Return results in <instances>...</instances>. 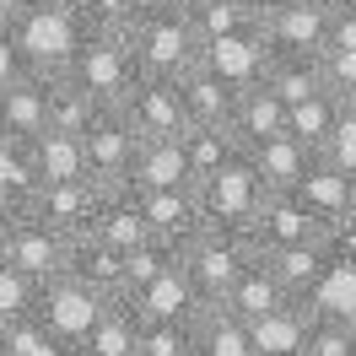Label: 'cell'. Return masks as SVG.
Returning a JSON list of instances; mask_svg holds the SVG:
<instances>
[{"instance_id": "cell-3", "label": "cell", "mask_w": 356, "mask_h": 356, "mask_svg": "<svg viewBox=\"0 0 356 356\" xmlns=\"http://www.w3.org/2000/svg\"><path fill=\"white\" fill-rule=\"evenodd\" d=\"M178 259H184V270H189V281H195V291L205 302H227L232 286L243 281V270L259 259V243L248 238L243 227H211L205 222L189 243L178 248Z\"/></svg>"}, {"instance_id": "cell-7", "label": "cell", "mask_w": 356, "mask_h": 356, "mask_svg": "<svg viewBox=\"0 0 356 356\" xmlns=\"http://www.w3.org/2000/svg\"><path fill=\"white\" fill-rule=\"evenodd\" d=\"M248 238L259 248H286V243H330V222L313 211L297 189H270L259 216L248 227Z\"/></svg>"}, {"instance_id": "cell-15", "label": "cell", "mask_w": 356, "mask_h": 356, "mask_svg": "<svg viewBox=\"0 0 356 356\" xmlns=\"http://www.w3.org/2000/svg\"><path fill=\"white\" fill-rule=\"evenodd\" d=\"M70 275L87 281L92 291H103V297H124V281H130V248L108 243V238H97V232H81L76 248H70Z\"/></svg>"}, {"instance_id": "cell-18", "label": "cell", "mask_w": 356, "mask_h": 356, "mask_svg": "<svg viewBox=\"0 0 356 356\" xmlns=\"http://www.w3.org/2000/svg\"><path fill=\"white\" fill-rule=\"evenodd\" d=\"M297 195L324 216V222H346V216H356V173H346V168H334L330 156H313L308 173H302V184H297Z\"/></svg>"}, {"instance_id": "cell-29", "label": "cell", "mask_w": 356, "mask_h": 356, "mask_svg": "<svg viewBox=\"0 0 356 356\" xmlns=\"http://www.w3.org/2000/svg\"><path fill=\"white\" fill-rule=\"evenodd\" d=\"M33 162H38V178H44V184L87 178V146H81V135H70V130H44L33 140Z\"/></svg>"}, {"instance_id": "cell-35", "label": "cell", "mask_w": 356, "mask_h": 356, "mask_svg": "<svg viewBox=\"0 0 356 356\" xmlns=\"http://www.w3.org/2000/svg\"><path fill=\"white\" fill-rule=\"evenodd\" d=\"M0 340H6L11 356H76V346L49 324L44 313H27V318H17V324H6Z\"/></svg>"}, {"instance_id": "cell-22", "label": "cell", "mask_w": 356, "mask_h": 356, "mask_svg": "<svg viewBox=\"0 0 356 356\" xmlns=\"http://www.w3.org/2000/svg\"><path fill=\"white\" fill-rule=\"evenodd\" d=\"M286 113H291V103L281 97V92L270 87V81H254V87L238 92L232 130H238V140H243V146H259V140H270V135L286 130Z\"/></svg>"}, {"instance_id": "cell-45", "label": "cell", "mask_w": 356, "mask_h": 356, "mask_svg": "<svg viewBox=\"0 0 356 356\" xmlns=\"http://www.w3.org/2000/svg\"><path fill=\"white\" fill-rule=\"evenodd\" d=\"M38 6H44V11H60V17H76V22H81V6H87V0H38Z\"/></svg>"}, {"instance_id": "cell-25", "label": "cell", "mask_w": 356, "mask_h": 356, "mask_svg": "<svg viewBox=\"0 0 356 356\" xmlns=\"http://www.w3.org/2000/svg\"><path fill=\"white\" fill-rule=\"evenodd\" d=\"M97 238H108L119 248H135L152 238V227H146V211H140V195H135L130 184L124 189H103V205H97V222H92Z\"/></svg>"}, {"instance_id": "cell-41", "label": "cell", "mask_w": 356, "mask_h": 356, "mask_svg": "<svg viewBox=\"0 0 356 356\" xmlns=\"http://www.w3.org/2000/svg\"><path fill=\"white\" fill-rule=\"evenodd\" d=\"M324 81L340 92V103H356V49H324Z\"/></svg>"}, {"instance_id": "cell-52", "label": "cell", "mask_w": 356, "mask_h": 356, "mask_svg": "<svg viewBox=\"0 0 356 356\" xmlns=\"http://www.w3.org/2000/svg\"><path fill=\"white\" fill-rule=\"evenodd\" d=\"M130 356H146V351H130Z\"/></svg>"}, {"instance_id": "cell-10", "label": "cell", "mask_w": 356, "mask_h": 356, "mask_svg": "<svg viewBox=\"0 0 356 356\" xmlns=\"http://www.w3.org/2000/svg\"><path fill=\"white\" fill-rule=\"evenodd\" d=\"M97 205H103V184H92V178H70V184H44L38 195H33V216H44L49 227H60L70 238H81L92 232L97 222Z\"/></svg>"}, {"instance_id": "cell-36", "label": "cell", "mask_w": 356, "mask_h": 356, "mask_svg": "<svg viewBox=\"0 0 356 356\" xmlns=\"http://www.w3.org/2000/svg\"><path fill=\"white\" fill-rule=\"evenodd\" d=\"M259 6H265V0H200L189 17H195V27H200L205 44H216V38H227V33H243V27L259 22Z\"/></svg>"}, {"instance_id": "cell-27", "label": "cell", "mask_w": 356, "mask_h": 356, "mask_svg": "<svg viewBox=\"0 0 356 356\" xmlns=\"http://www.w3.org/2000/svg\"><path fill=\"white\" fill-rule=\"evenodd\" d=\"M286 302H297V297L281 286V275L265 265V254L243 270V281H238V286H232V297H227V308H238L248 324H254V318H270V313L286 308Z\"/></svg>"}, {"instance_id": "cell-24", "label": "cell", "mask_w": 356, "mask_h": 356, "mask_svg": "<svg viewBox=\"0 0 356 356\" xmlns=\"http://www.w3.org/2000/svg\"><path fill=\"white\" fill-rule=\"evenodd\" d=\"M248 156H254V168H259V178H265V189H297L302 173H308V162H313V152L291 130L270 135V140H259V146H248Z\"/></svg>"}, {"instance_id": "cell-28", "label": "cell", "mask_w": 356, "mask_h": 356, "mask_svg": "<svg viewBox=\"0 0 356 356\" xmlns=\"http://www.w3.org/2000/svg\"><path fill=\"white\" fill-rule=\"evenodd\" d=\"M340 113H346V103H340V92H313V97H302V103H291V113H286V130L308 146L313 156L330 146V135H334V124H340Z\"/></svg>"}, {"instance_id": "cell-16", "label": "cell", "mask_w": 356, "mask_h": 356, "mask_svg": "<svg viewBox=\"0 0 356 356\" xmlns=\"http://www.w3.org/2000/svg\"><path fill=\"white\" fill-rule=\"evenodd\" d=\"M49 81L54 76L27 70L22 81H11V87L0 92V130L17 135V140H38L49 130Z\"/></svg>"}, {"instance_id": "cell-48", "label": "cell", "mask_w": 356, "mask_h": 356, "mask_svg": "<svg viewBox=\"0 0 356 356\" xmlns=\"http://www.w3.org/2000/svg\"><path fill=\"white\" fill-rule=\"evenodd\" d=\"M318 6H330V11H334V6H346V0H318Z\"/></svg>"}, {"instance_id": "cell-37", "label": "cell", "mask_w": 356, "mask_h": 356, "mask_svg": "<svg viewBox=\"0 0 356 356\" xmlns=\"http://www.w3.org/2000/svg\"><path fill=\"white\" fill-rule=\"evenodd\" d=\"M38 297H44V286H38L27 270H17L6 259V265H0V330L17 324V318H27V313H38Z\"/></svg>"}, {"instance_id": "cell-31", "label": "cell", "mask_w": 356, "mask_h": 356, "mask_svg": "<svg viewBox=\"0 0 356 356\" xmlns=\"http://www.w3.org/2000/svg\"><path fill=\"white\" fill-rule=\"evenodd\" d=\"M265 81L286 103H302V97H313V92H324L330 81H324V60L318 54H270V70Z\"/></svg>"}, {"instance_id": "cell-19", "label": "cell", "mask_w": 356, "mask_h": 356, "mask_svg": "<svg viewBox=\"0 0 356 356\" xmlns=\"http://www.w3.org/2000/svg\"><path fill=\"white\" fill-rule=\"evenodd\" d=\"M140 351V313L130 297H108L103 313L92 318V330L81 334L76 356H130Z\"/></svg>"}, {"instance_id": "cell-32", "label": "cell", "mask_w": 356, "mask_h": 356, "mask_svg": "<svg viewBox=\"0 0 356 356\" xmlns=\"http://www.w3.org/2000/svg\"><path fill=\"white\" fill-rule=\"evenodd\" d=\"M184 146H189L195 184H200V178H211L216 168H227L238 152H248L243 140H238V130H232V124H195V130L184 135Z\"/></svg>"}, {"instance_id": "cell-50", "label": "cell", "mask_w": 356, "mask_h": 356, "mask_svg": "<svg viewBox=\"0 0 356 356\" xmlns=\"http://www.w3.org/2000/svg\"><path fill=\"white\" fill-rule=\"evenodd\" d=\"M0 356H11V351H6V340H0Z\"/></svg>"}, {"instance_id": "cell-2", "label": "cell", "mask_w": 356, "mask_h": 356, "mask_svg": "<svg viewBox=\"0 0 356 356\" xmlns=\"http://www.w3.org/2000/svg\"><path fill=\"white\" fill-rule=\"evenodd\" d=\"M70 76H76V87H87L97 97V108H119L140 81L130 27H87L76 60H70Z\"/></svg>"}, {"instance_id": "cell-23", "label": "cell", "mask_w": 356, "mask_h": 356, "mask_svg": "<svg viewBox=\"0 0 356 356\" xmlns=\"http://www.w3.org/2000/svg\"><path fill=\"white\" fill-rule=\"evenodd\" d=\"M265 254V265L281 275V286L297 297V302H308L318 281H324V270H330V243H286V248H259Z\"/></svg>"}, {"instance_id": "cell-46", "label": "cell", "mask_w": 356, "mask_h": 356, "mask_svg": "<svg viewBox=\"0 0 356 356\" xmlns=\"http://www.w3.org/2000/svg\"><path fill=\"white\" fill-rule=\"evenodd\" d=\"M11 222H17V211H6V216H0V265L11 259Z\"/></svg>"}, {"instance_id": "cell-30", "label": "cell", "mask_w": 356, "mask_h": 356, "mask_svg": "<svg viewBox=\"0 0 356 356\" xmlns=\"http://www.w3.org/2000/svg\"><path fill=\"white\" fill-rule=\"evenodd\" d=\"M308 302H286L270 318H254V351L259 356H297L302 351V334H308Z\"/></svg>"}, {"instance_id": "cell-51", "label": "cell", "mask_w": 356, "mask_h": 356, "mask_svg": "<svg viewBox=\"0 0 356 356\" xmlns=\"http://www.w3.org/2000/svg\"><path fill=\"white\" fill-rule=\"evenodd\" d=\"M346 6H351V11H356V0H346Z\"/></svg>"}, {"instance_id": "cell-6", "label": "cell", "mask_w": 356, "mask_h": 356, "mask_svg": "<svg viewBox=\"0 0 356 356\" xmlns=\"http://www.w3.org/2000/svg\"><path fill=\"white\" fill-rule=\"evenodd\" d=\"M330 6L318 0H265L259 6V27L275 54H324L330 44Z\"/></svg>"}, {"instance_id": "cell-42", "label": "cell", "mask_w": 356, "mask_h": 356, "mask_svg": "<svg viewBox=\"0 0 356 356\" xmlns=\"http://www.w3.org/2000/svg\"><path fill=\"white\" fill-rule=\"evenodd\" d=\"M140 11H146V0H87L81 22L87 27H130Z\"/></svg>"}, {"instance_id": "cell-49", "label": "cell", "mask_w": 356, "mask_h": 356, "mask_svg": "<svg viewBox=\"0 0 356 356\" xmlns=\"http://www.w3.org/2000/svg\"><path fill=\"white\" fill-rule=\"evenodd\" d=\"M6 211H11V205H6V200H0V216H6Z\"/></svg>"}, {"instance_id": "cell-14", "label": "cell", "mask_w": 356, "mask_h": 356, "mask_svg": "<svg viewBox=\"0 0 356 356\" xmlns=\"http://www.w3.org/2000/svg\"><path fill=\"white\" fill-rule=\"evenodd\" d=\"M270 54H275V49H270L265 27L254 22V27H243V33H227L216 44H205V65H216L232 87H254V81H265Z\"/></svg>"}, {"instance_id": "cell-44", "label": "cell", "mask_w": 356, "mask_h": 356, "mask_svg": "<svg viewBox=\"0 0 356 356\" xmlns=\"http://www.w3.org/2000/svg\"><path fill=\"white\" fill-rule=\"evenodd\" d=\"M330 254L334 259H351L356 265V216H346V222L330 227Z\"/></svg>"}, {"instance_id": "cell-13", "label": "cell", "mask_w": 356, "mask_h": 356, "mask_svg": "<svg viewBox=\"0 0 356 356\" xmlns=\"http://www.w3.org/2000/svg\"><path fill=\"white\" fill-rule=\"evenodd\" d=\"M178 184H195L184 135H146L130 162V189H178Z\"/></svg>"}, {"instance_id": "cell-47", "label": "cell", "mask_w": 356, "mask_h": 356, "mask_svg": "<svg viewBox=\"0 0 356 356\" xmlns=\"http://www.w3.org/2000/svg\"><path fill=\"white\" fill-rule=\"evenodd\" d=\"M146 6H156V11H195L200 0H146Z\"/></svg>"}, {"instance_id": "cell-39", "label": "cell", "mask_w": 356, "mask_h": 356, "mask_svg": "<svg viewBox=\"0 0 356 356\" xmlns=\"http://www.w3.org/2000/svg\"><path fill=\"white\" fill-rule=\"evenodd\" d=\"M168 265H178V243H168V238H146V243H135L130 248V281H124V297L146 291Z\"/></svg>"}, {"instance_id": "cell-17", "label": "cell", "mask_w": 356, "mask_h": 356, "mask_svg": "<svg viewBox=\"0 0 356 356\" xmlns=\"http://www.w3.org/2000/svg\"><path fill=\"white\" fill-rule=\"evenodd\" d=\"M195 356H259L254 324L227 302H200L195 313Z\"/></svg>"}, {"instance_id": "cell-11", "label": "cell", "mask_w": 356, "mask_h": 356, "mask_svg": "<svg viewBox=\"0 0 356 356\" xmlns=\"http://www.w3.org/2000/svg\"><path fill=\"white\" fill-rule=\"evenodd\" d=\"M135 195H140V211H146L152 238H168V243L184 248L205 227L200 189H195V184H178V189H135Z\"/></svg>"}, {"instance_id": "cell-1", "label": "cell", "mask_w": 356, "mask_h": 356, "mask_svg": "<svg viewBox=\"0 0 356 356\" xmlns=\"http://www.w3.org/2000/svg\"><path fill=\"white\" fill-rule=\"evenodd\" d=\"M130 44H135V60H140V76L184 81L205 60V38H200V27H195L189 11H156V6H146L130 22Z\"/></svg>"}, {"instance_id": "cell-8", "label": "cell", "mask_w": 356, "mask_h": 356, "mask_svg": "<svg viewBox=\"0 0 356 356\" xmlns=\"http://www.w3.org/2000/svg\"><path fill=\"white\" fill-rule=\"evenodd\" d=\"M70 248H76L70 232L49 227L44 216H33V211H17V222H11V265L27 270L38 286L70 275Z\"/></svg>"}, {"instance_id": "cell-21", "label": "cell", "mask_w": 356, "mask_h": 356, "mask_svg": "<svg viewBox=\"0 0 356 356\" xmlns=\"http://www.w3.org/2000/svg\"><path fill=\"white\" fill-rule=\"evenodd\" d=\"M178 87H184V103H189V119H195V124H232L238 92H243V87H232L216 65H205V60H200Z\"/></svg>"}, {"instance_id": "cell-4", "label": "cell", "mask_w": 356, "mask_h": 356, "mask_svg": "<svg viewBox=\"0 0 356 356\" xmlns=\"http://www.w3.org/2000/svg\"><path fill=\"white\" fill-rule=\"evenodd\" d=\"M200 189V211L211 227H254V216H259V205H265V178H259V168H254V156L238 152L227 168H216L211 178H200L195 184Z\"/></svg>"}, {"instance_id": "cell-33", "label": "cell", "mask_w": 356, "mask_h": 356, "mask_svg": "<svg viewBox=\"0 0 356 356\" xmlns=\"http://www.w3.org/2000/svg\"><path fill=\"white\" fill-rule=\"evenodd\" d=\"M97 119V97H92L87 87H76V76H54L49 81V130H70V135H81Z\"/></svg>"}, {"instance_id": "cell-12", "label": "cell", "mask_w": 356, "mask_h": 356, "mask_svg": "<svg viewBox=\"0 0 356 356\" xmlns=\"http://www.w3.org/2000/svg\"><path fill=\"white\" fill-rule=\"evenodd\" d=\"M103 291H92L87 281H76V275H60V281H49L44 297H38V313H44L54 330L65 334L70 346H81V334L92 330V318L103 313Z\"/></svg>"}, {"instance_id": "cell-9", "label": "cell", "mask_w": 356, "mask_h": 356, "mask_svg": "<svg viewBox=\"0 0 356 356\" xmlns=\"http://www.w3.org/2000/svg\"><path fill=\"white\" fill-rule=\"evenodd\" d=\"M119 108L130 113V124H135L140 140H146V135H189L195 130L189 103H184V87L168 81V76H140L135 92L119 103Z\"/></svg>"}, {"instance_id": "cell-43", "label": "cell", "mask_w": 356, "mask_h": 356, "mask_svg": "<svg viewBox=\"0 0 356 356\" xmlns=\"http://www.w3.org/2000/svg\"><path fill=\"white\" fill-rule=\"evenodd\" d=\"M318 156H330L334 168L356 173V103H346V113H340V124H334V135H330V146Z\"/></svg>"}, {"instance_id": "cell-5", "label": "cell", "mask_w": 356, "mask_h": 356, "mask_svg": "<svg viewBox=\"0 0 356 356\" xmlns=\"http://www.w3.org/2000/svg\"><path fill=\"white\" fill-rule=\"evenodd\" d=\"M81 146H87V178L92 184H103V189H124L130 184V162H135L140 135H135L124 108H97V119L81 130Z\"/></svg>"}, {"instance_id": "cell-34", "label": "cell", "mask_w": 356, "mask_h": 356, "mask_svg": "<svg viewBox=\"0 0 356 356\" xmlns=\"http://www.w3.org/2000/svg\"><path fill=\"white\" fill-rule=\"evenodd\" d=\"M297 356H356V318L351 313H330L313 308L308 313V334Z\"/></svg>"}, {"instance_id": "cell-20", "label": "cell", "mask_w": 356, "mask_h": 356, "mask_svg": "<svg viewBox=\"0 0 356 356\" xmlns=\"http://www.w3.org/2000/svg\"><path fill=\"white\" fill-rule=\"evenodd\" d=\"M130 302H135V313H140V318L152 324V318H195L205 297L195 291L189 270H184V259H178V265H168V270H162V275H156L146 291H135Z\"/></svg>"}, {"instance_id": "cell-40", "label": "cell", "mask_w": 356, "mask_h": 356, "mask_svg": "<svg viewBox=\"0 0 356 356\" xmlns=\"http://www.w3.org/2000/svg\"><path fill=\"white\" fill-rule=\"evenodd\" d=\"M27 70H33V60H27L22 27H17V17H0V92L11 81H22Z\"/></svg>"}, {"instance_id": "cell-26", "label": "cell", "mask_w": 356, "mask_h": 356, "mask_svg": "<svg viewBox=\"0 0 356 356\" xmlns=\"http://www.w3.org/2000/svg\"><path fill=\"white\" fill-rule=\"evenodd\" d=\"M38 189H44V178L33 162V140H17V135L0 130V200L11 211H27Z\"/></svg>"}, {"instance_id": "cell-38", "label": "cell", "mask_w": 356, "mask_h": 356, "mask_svg": "<svg viewBox=\"0 0 356 356\" xmlns=\"http://www.w3.org/2000/svg\"><path fill=\"white\" fill-rule=\"evenodd\" d=\"M140 351L146 356H195V318H140Z\"/></svg>"}]
</instances>
